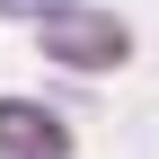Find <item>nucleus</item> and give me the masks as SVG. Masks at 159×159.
I'll list each match as a JSON object with an SVG mask.
<instances>
[{"label": "nucleus", "mask_w": 159, "mask_h": 159, "mask_svg": "<svg viewBox=\"0 0 159 159\" xmlns=\"http://www.w3.org/2000/svg\"><path fill=\"white\" fill-rule=\"evenodd\" d=\"M44 53L62 71H124L133 62V27L115 9H62V18H44Z\"/></svg>", "instance_id": "obj_1"}, {"label": "nucleus", "mask_w": 159, "mask_h": 159, "mask_svg": "<svg viewBox=\"0 0 159 159\" xmlns=\"http://www.w3.org/2000/svg\"><path fill=\"white\" fill-rule=\"evenodd\" d=\"M0 159H71V124L35 97H0Z\"/></svg>", "instance_id": "obj_2"}, {"label": "nucleus", "mask_w": 159, "mask_h": 159, "mask_svg": "<svg viewBox=\"0 0 159 159\" xmlns=\"http://www.w3.org/2000/svg\"><path fill=\"white\" fill-rule=\"evenodd\" d=\"M35 9H44V18H62L71 0H0V18H35Z\"/></svg>", "instance_id": "obj_3"}]
</instances>
